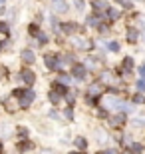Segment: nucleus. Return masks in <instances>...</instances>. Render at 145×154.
Here are the masks:
<instances>
[{
  "label": "nucleus",
  "instance_id": "1",
  "mask_svg": "<svg viewBox=\"0 0 145 154\" xmlns=\"http://www.w3.org/2000/svg\"><path fill=\"white\" fill-rule=\"evenodd\" d=\"M44 60H46V66H48V68H52V70H62V66H64V64H62L56 56H52V54H46Z\"/></svg>",
  "mask_w": 145,
  "mask_h": 154
},
{
  "label": "nucleus",
  "instance_id": "2",
  "mask_svg": "<svg viewBox=\"0 0 145 154\" xmlns=\"http://www.w3.org/2000/svg\"><path fill=\"white\" fill-rule=\"evenodd\" d=\"M34 96H36V94H34L32 90H26V92H22V96H20V106H22V108H28L30 104H32Z\"/></svg>",
  "mask_w": 145,
  "mask_h": 154
},
{
  "label": "nucleus",
  "instance_id": "3",
  "mask_svg": "<svg viewBox=\"0 0 145 154\" xmlns=\"http://www.w3.org/2000/svg\"><path fill=\"white\" fill-rule=\"evenodd\" d=\"M86 64H74V68H72V74L76 76L78 80H82V78H86Z\"/></svg>",
  "mask_w": 145,
  "mask_h": 154
},
{
  "label": "nucleus",
  "instance_id": "4",
  "mask_svg": "<svg viewBox=\"0 0 145 154\" xmlns=\"http://www.w3.org/2000/svg\"><path fill=\"white\" fill-rule=\"evenodd\" d=\"M20 78L26 82V84H34V80H36V74H34L32 70H28V68H24L22 72H20Z\"/></svg>",
  "mask_w": 145,
  "mask_h": 154
},
{
  "label": "nucleus",
  "instance_id": "5",
  "mask_svg": "<svg viewBox=\"0 0 145 154\" xmlns=\"http://www.w3.org/2000/svg\"><path fill=\"white\" fill-rule=\"evenodd\" d=\"M52 8L58 10V12H66L68 4H66V0H52Z\"/></svg>",
  "mask_w": 145,
  "mask_h": 154
},
{
  "label": "nucleus",
  "instance_id": "6",
  "mask_svg": "<svg viewBox=\"0 0 145 154\" xmlns=\"http://www.w3.org/2000/svg\"><path fill=\"white\" fill-rule=\"evenodd\" d=\"M72 42H74V46H78L80 50H89V46H91L89 40H78V38H74Z\"/></svg>",
  "mask_w": 145,
  "mask_h": 154
},
{
  "label": "nucleus",
  "instance_id": "7",
  "mask_svg": "<svg viewBox=\"0 0 145 154\" xmlns=\"http://www.w3.org/2000/svg\"><path fill=\"white\" fill-rule=\"evenodd\" d=\"M88 94H89V96H100V94H101V82H95V84L89 86Z\"/></svg>",
  "mask_w": 145,
  "mask_h": 154
},
{
  "label": "nucleus",
  "instance_id": "8",
  "mask_svg": "<svg viewBox=\"0 0 145 154\" xmlns=\"http://www.w3.org/2000/svg\"><path fill=\"white\" fill-rule=\"evenodd\" d=\"M22 60H24L26 64H32L34 60H36V56H34L32 50H22Z\"/></svg>",
  "mask_w": 145,
  "mask_h": 154
},
{
  "label": "nucleus",
  "instance_id": "9",
  "mask_svg": "<svg viewBox=\"0 0 145 154\" xmlns=\"http://www.w3.org/2000/svg\"><path fill=\"white\" fill-rule=\"evenodd\" d=\"M109 122H112V126H119V124H123V122H125V116L119 112V114L112 116V118H109Z\"/></svg>",
  "mask_w": 145,
  "mask_h": 154
},
{
  "label": "nucleus",
  "instance_id": "10",
  "mask_svg": "<svg viewBox=\"0 0 145 154\" xmlns=\"http://www.w3.org/2000/svg\"><path fill=\"white\" fill-rule=\"evenodd\" d=\"M129 152H131V154H141V152H143V146L137 144V142H133L131 146H129Z\"/></svg>",
  "mask_w": 145,
  "mask_h": 154
},
{
  "label": "nucleus",
  "instance_id": "11",
  "mask_svg": "<svg viewBox=\"0 0 145 154\" xmlns=\"http://www.w3.org/2000/svg\"><path fill=\"white\" fill-rule=\"evenodd\" d=\"M107 16H109V20H117L121 14H119V10H117V8H109V10H107Z\"/></svg>",
  "mask_w": 145,
  "mask_h": 154
},
{
  "label": "nucleus",
  "instance_id": "12",
  "mask_svg": "<svg viewBox=\"0 0 145 154\" xmlns=\"http://www.w3.org/2000/svg\"><path fill=\"white\" fill-rule=\"evenodd\" d=\"M137 38H139V32H137L135 28H131V30L127 32V40H129V42H135Z\"/></svg>",
  "mask_w": 145,
  "mask_h": 154
},
{
  "label": "nucleus",
  "instance_id": "13",
  "mask_svg": "<svg viewBox=\"0 0 145 154\" xmlns=\"http://www.w3.org/2000/svg\"><path fill=\"white\" fill-rule=\"evenodd\" d=\"M94 6L97 8V10H100V8L101 10H107V2L106 0H94Z\"/></svg>",
  "mask_w": 145,
  "mask_h": 154
},
{
  "label": "nucleus",
  "instance_id": "14",
  "mask_svg": "<svg viewBox=\"0 0 145 154\" xmlns=\"http://www.w3.org/2000/svg\"><path fill=\"white\" fill-rule=\"evenodd\" d=\"M76 146H78L80 150H84L86 146H88V142H86V138H82V136H78L76 138Z\"/></svg>",
  "mask_w": 145,
  "mask_h": 154
},
{
  "label": "nucleus",
  "instance_id": "15",
  "mask_svg": "<svg viewBox=\"0 0 145 154\" xmlns=\"http://www.w3.org/2000/svg\"><path fill=\"white\" fill-rule=\"evenodd\" d=\"M62 30H64L66 34H72L74 30H76V24H64V26H62Z\"/></svg>",
  "mask_w": 145,
  "mask_h": 154
},
{
  "label": "nucleus",
  "instance_id": "16",
  "mask_svg": "<svg viewBox=\"0 0 145 154\" xmlns=\"http://www.w3.org/2000/svg\"><path fill=\"white\" fill-rule=\"evenodd\" d=\"M58 82H60L62 86H66V84H70V82H72V80H70V76H66V74H62L60 78H58Z\"/></svg>",
  "mask_w": 145,
  "mask_h": 154
},
{
  "label": "nucleus",
  "instance_id": "17",
  "mask_svg": "<svg viewBox=\"0 0 145 154\" xmlns=\"http://www.w3.org/2000/svg\"><path fill=\"white\" fill-rule=\"evenodd\" d=\"M131 66H133V58H129V56H127L125 60H123V68H127V70H129Z\"/></svg>",
  "mask_w": 145,
  "mask_h": 154
},
{
  "label": "nucleus",
  "instance_id": "18",
  "mask_svg": "<svg viewBox=\"0 0 145 154\" xmlns=\"http://www.w3.org/2000/svg\"><path fill=\"white\" fill-rule=\"evenodd\" d=\"M50 100H52V102H54V104H56L58 100H60V94H58V92H54V90H52V92H50Z\"/></svg>",
  "mask_w": 145,
  "mask_h": 154
},
{
  "label": "nucleus",
  "instance_id": "19",
  "mask_svg": "<svg viewBox=\"0 0 145 154\" xmlns=\"http://www.w3.org/2000/svg\"><path fill=\"white\" fill-rule=\"evenodd\" d=\"M32 148V142H28V140H26V142H20V150H30Z\"/></svg>",
  "mask_w": 145,
  "mask_h": 154
},
{
  "label": "nucleus",
  "instance_id": "20",
  "mask_svg": "<svg viewBox=\"0 0 145 154\" xmlns=\"http://www.w3.org/2000/svg\"><path fill=\"white\" fill-rule=\"evenodd\" d=\"M109 50L117 52V50H119V42H109Z\"/></svg>",
  "mask_w": 145,
  "mask_h": 154
},
{
  "label": "nucleus",
  "instance_id": "21",
  "mask_svg": "<svg viewBox=\"0 0 145 154\" xmlns=\"http://www.w3.org/2000/svg\"><path fill=\"white\" fill-rule=\"evenodd\" d=\"M30 34H34V36L40 34V30H38V26H36V24H32V26H30Z\"/></svg>",
  "mask_w": 145,
  "mask_h": 154
},
{
  "label": "nucleus",
  "instance_id": "22",
  "mask_svg": "<svg viewBox=\"0 0 145 154\" xmlns=\"http://www.w3.org/2000/svg\"><path fill=\"white\" fill-rule=\"evenodd\" d=\"M101 78H103V82H112V74L109 72H101Z\"/></svg>",
  "mask_w": 145,
  "mask_h": 154
},
{
  "label": "nucleus",
  "instance_id": "23",
  "mask_svg": "<svg viewBox=\"0 0 145 154\" xmlns=\"http://www.w3.org/2000/svg\"><path fill=\"white\" fill-rule=\"evenodd\" d=\"M8 30H10V28H8V24H6V22H0V32L8 34Z\"/></svg>",
  "mask_w": 145,
  "mask_h": 154
},
{
  "label": "nucleus",
  "instance_id": "24",
  "mask_svg": "<svg viewBox=\"0 0 145 154\" xmlns=\"http://www.w3.org/2000/svg\"><path fill=\"white\" fill-rule=\"evenodd\" d=\"M117 2H119L121 6H125V8H129V6H131V0H117Z\"/></svg>",
  "mask_w": 145,
  "mask_h": 154
},
{
  "label": "nucleus",
  "instance_id": "25",
  "mask_svg": "<svg viewBox=\"0 0 145 154\" xmlns=\"http://www.w3.org/2000/svg\"><path fill=\"white\" fill-rule=\"evenodd\" d=\"M88 24H97V18H95V14H94V16H89V18H88Z\"/></svg>",
  "mask_w": 145,
  "mask_h": 154
},
{
  "label": "nucleus",
  "instance_id": "26",
  "mask_svg": "<svg viewBox=\"0 0 145 154\" xmlns=\"http://www.w3.org/2000/svg\"><path fill=\"white\" fill-rule=\"evenodd\" d=\"M133 100H135V102H145V98H143V96H141V94H137V96H135V98H133Z\"/></svg>",
  "mask_w": 145,
  "mask_h": 154
},
{
  "label": "nucleus",
  "instance_id": "27",
  "mask_svg": "<svg viewBox=\"0 0 145 154\" xmlns=\"http://www.w3.org/2000/svg\"><path fill=\"white\" fill-rule=\"evenodd\" d=\"M137 88H139V90H145V82H143V80H139V82H137Z\"/></svg>",
  "mask_w": 145,
  "mask_h": 154
},
{
  "label": "nucleus",
  "instance_id": "28",
  "mask_svg": "<svg viewBox=\"0 0 145 154\" xmlns=\"http://www.w3.org/2000/svg\"><path fill=\"white\" fill-rule=\"evenodd\" d=\"M66 112V118H72V108H68V110H64Z\"/></svg>",
  "mask_w": 145,
  "mask_h": 154
},
{
  "label": "nucleus",
  "instance_id": "29",
  "mask_svg": "<svg viewBox=\"0 0 145 154\" xmlns=\"http://www.w3.org/2000/svg\"><path fill=\"white\" fill-rule=\"evenodd\" d=\"M100 32H107V26H106V24H100Z\"/></svg>",
  "mask_w": 145,
  "mask_h": 154
},
{
  "label": "nucleus",
  "instance_id": "30",
  "mask_svg": "<svg viewBox=\"0 0 145 154\" xmlns=\"http://www.w3.org/2000/svg\"><path fill=\"white\" fill-rule=\"evenodd\" d=\"M38 38H40V42H42V44H44L46 40H48V38H46V36H44V34H38Z\"/></svg>",
  "mask_w": 145,
  "mask_h": 154
},
{
  "label": "nucleus",
  "instance_id": "31",
  "mask_svg": "<svg viewBox=\"0 0 145 154\" xmlns=\"http://www.w3.org/2000/svg\"><path fill=\"white\" fill-rule=\"evenodd\" d=\"M40 154H54V152H52V150H42Z\"/></svg>",
  "mask_w": 145,
  "mask_h": 154
},
{
  "label": "nucleus",
  "instance_id": "32",
  "mask_svg": "<svg viewBox=\"0 0 145 154\" xmlns=\"http://www.w3.org/2000/svg\"><path fill=\"white\" fill-rule=\"evenodd\" d=\"M103 154H117V152H115V150H106Z\"/></svg>",
  "mask_w": 145,
  "mask_h": 154
},
{
  "label": "nucleus",
  "instance_id": "33",
  "mask_svg": "<svg viewBox=\"0 0 145 154\" xmlns=\"http://www.w3.org/2000/svg\"><path fill=\"white\" fill-rule=\"evenodd\" d=\"M139 72H141V74H145V66H141V68H139Z\"/></svg>",
  "mask_w": 145,
  "mask_h": 154
},
{
  "label": "nucleus",
  "instance_id": "34",
  "mask_svg": "<svg viewBox=\"0 0 145 154\" xmlns=\"http://www.w3.org/2000/svg\"><path fill=\"white\" fill-rule=\"evenodd\" d=\"M0 4H4V0H0Z\"/></svg>",
  "mask_w": 145,
  "mask_h": 154
},
{
  "label": "nucleus",
  "instance_id": "35",
  "mask_svg": "<svg viewBox=\"0 0 145 154\" xmlns=\"http://www.w3.org/2000/svg\"><path fill=\"white\" fill-rule=\"evenodd\" d=\"M72 154H80V152H72Z\"/></svg>",
  "mask_w": 145,
  "mask_h": 154
},
{
  "label": "nucleus",
  "instance_id": "36",
  "mask_svg": "<svg viewBox=\"0 0 145 154\" xmlns=\"http://www.w3.org/2000/svg\"><path fill=\"white\" fill-rule=\"evenodd\" d=\"M125 154H131V152H125Z\"/></svg>",
  "mask_w": 145,
  "mask_h": 154
},
{
  "label": "nucleus",
  "instance_id": "37",
  "mask_svg": "<svg viewBox=\"0 0 145 154\" xmlns=\"http://www.w3.org/2000/svg\"><path fill=\"white\" fill-rule=\"evenodd\" d=\"M0 150H2V146H0Z\"/></svg>",
  "mask_w": 145,
  "mask_h": 154
},
{
  "label": "nucleus",
  "instance_id": "38",
  "mask_svg": "<svg viewBox=\"0 0 145 154\" xmlns=\"http://www.w3.org/2000/svg\"><path fill=\"white\" fill-rule=\"evenodd\" d=\"M0 48H2V44H0Z\"/></svg>",
  "mask_w": 145,
  "mask_h": 154
}]
</instances>
